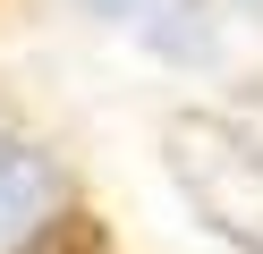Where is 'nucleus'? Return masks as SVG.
Returning <instances> with one entry per match:
<instances>
[{
  "label": "nucleus",
  "mask_w": 263,
  "mask_h": 254,
  "mask_svg": "<svg viewBox=\"0 0 263 254\" xmlns=\"http://www.w3.org/2000/svg\"><path fill=\"white\" fill-rule=\"evenodd\" d=\"M246 9H255V17H263V0H246Z\"/></svg>",
  "instance_id": "obj_5"
},
{
  "label": "nucleus",
  "mask_w": 263,
  "mask_h": 254,
  "mask_svg": "<svg viewBox=\"0 0 263 254\" xmlns=\"http://www.w3.org/2000/svg\"><path fill=\"white\" fill-rule=\"evenodd\" d=\"M161 152H170L178 195L195 203L212 237H229L238 254H263V144L221 110H178L161 127Z\"/></svg>",
  "instance_id": "obj_1"
},
{
  "label": "nucleus",
  "mask_w": 263,
  "mask_h": 254,
  "mask_svg": "<svg viewBox=\"0 0 263 254\" xmlns=\"http://www.w3.org/2000/svg\"><path fill=\"white\" fill-rule=\"evenodd\" d=\"M136 26H144V43H153L161 60H204V51H212L204 0H153V9H144Z\"/></svg>",
  "instance_id": "obj_3"
},
{
  "label": "nucleus",
  "mask_w": 263,
  "mask_h": 254,
  "mask_svg": "<svg viewBox=\"0 0 263 254\" xmlns=\"http://www.w3.org/2000/svg\"><path fill=\"white\" fill-rule=\"evenodd\" d=\"M85 9H93V17H127V26H136V17L153 9V0H85Z\"/></svg>",
  "instance_id": "obj_4"
},
{
  "label": "nucleus",
  "mask_w": 263,
  "mask_h": 254,
  "mask_svg": "<svg viewBox=\"0 0 263 254\" xmlns=\"http://www.w3.org/2000/svg\"><path fill=\"white\" fill-rule=\"evenodd\" d=\"M43 212H51V161L34 144H0V254L34 237Z\"/></svg>",
  "instance_id": "obj_2"
}]
</instances>
